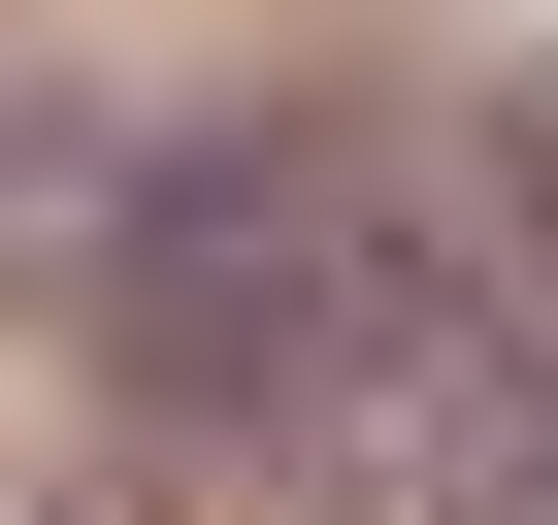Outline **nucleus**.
Returning a JSON list of instances; mask_svg holds the SVG:
<instances>
[{
  "mask_svg": "<svg viewBox=\"0 0 558 525\" xmlns=\"http://www.w3.org/2000/svg\"><path fill=\"white\" fill-rule=\"evenodd\" d=\"M132 329H165L263 460H329L362 525H558V329L493 296L460 230L329 197V164H165Z\"/></svg>",
  "mask_w": 558,
  "mask_h": 525,
  "instance_id": "nucleus-1",
  "label": "nucleus"
}]
</instances>
